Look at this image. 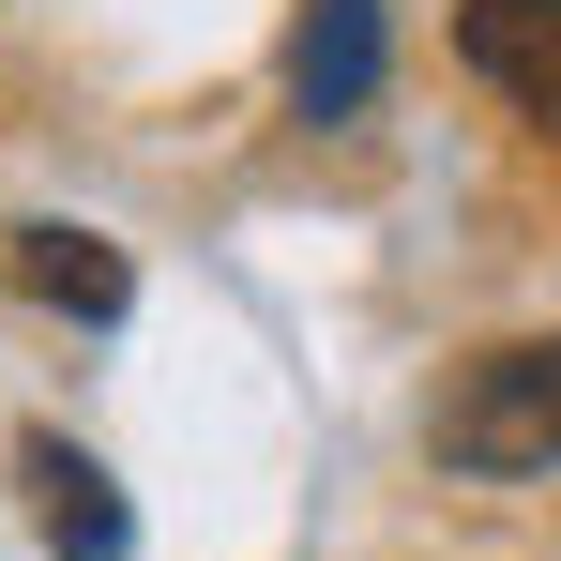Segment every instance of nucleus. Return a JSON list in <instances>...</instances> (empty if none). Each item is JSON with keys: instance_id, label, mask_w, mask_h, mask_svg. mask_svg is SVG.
Instances as JSON below:
<instances>
[{"instance_id": "f257e3e1", "label": "nucleus", "mask_w": 561, "mask_h": 561, "mask_svg": "<svg viewBox=\"0 0 561 561\" xmlns=\"http://www.w3.org/2000/svg\"><path fill=\"white\" fill-rule=\"evenodd\" d=\"M425 440H440V470H485V485L561 470V334L470 350V365L440 379V410H425Z\"/></svg>"}, {"instance_id": "f03ea898", "label": "nucleus", "mask_w": 561, "mask_h": 561, "mask_svg": "<svg viewBox=\"0 0 561 561\" xmlns=\"http://www.w3.org/2000/svg\"><path fill=\"white\" fill-rule=\"evenodd\" d=\"M456 61L516 106V122L561 137V0H456Z\"/></svg>"}, {"instance_id": "20e7f679", "label": "nucleus", "mask_w": 561, "mask_h": 561, "mask_svg": "<svg viewBox=\"0 0 561 561\" xmlns=\"http://www.w3.org/2000/svg\"><path fill=\"white\" fill-rule=\"evenodd\" d=\"M379 92V0H304L288 15V106L304 122H365Z\"/></svg>"}, {"instance_id": "39448f33", "label": "nucleus", "mask_w": 561, "mask_h": 561, "mask_svg": "<svg viewBox=\"0 0 561 561\" xmlns=\"http://www.w3.org/2000/svg\"><path fill=\"white\" fill-rule=\"evenodd\" d=\"M0 274L31 288V304H61V319H122V304H137L122 243H92V228H15V243H0Z\"/></svg>"}, {"instance_id": "7ed1b4c3", "label": "nucleus", "mask_w": 561, "mask_h": 561, "mask_svg": "<svg viewBox=\"0 0 561 561\" xmlns=\"http://www.w3.org/2000/svg\"><path fill=\"white\" fill-rule=\"evenodd\" d=\"M15 485H31V531H46L61 561H137V531H122V485H106V470L77 456L61 425H31V440H15Z\"/></svg>"}]
</instances>
